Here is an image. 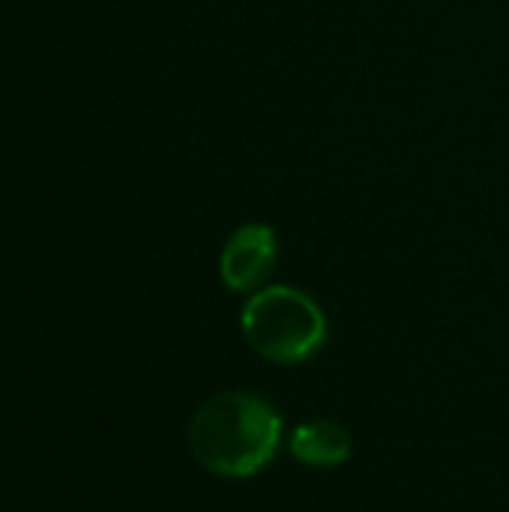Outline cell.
I'll use <instances>...</instances> for the list:
<instances>
[{
	"label": "cell",
	"instance_id": "cell-1",
	"mask_svg": "<svg viewBox=\"0 0 509 512\" xmlns=\"http://www.w3.org/2000/svg\"><path fill=\"white\" fill-rule=\"evenodd\" d=\"M279 411L243 390L210 396L189 420V453L216 477L246 480L261 474L282 447Z\"/></svg>",
	"mask_w": 509,
	"mask_h": 512
},
{
	"label": "cell",
	"instance_id": "cell-2",
	"mask_svg": "<svg viewBox=\"0 0 509 512\" xmlns=\"http://www.w3.org/2000/svg\"><path fill=\"white\" fill-rule=\"evenodd\" d=\"M240 330L258 357L279 366L306 363L330 336L324 309L291 285H264L255 291L240 312Z\"/></svg>",
	"mask_w": 509,
	"mask_h": 512
},
{
	"label": "cell",
	"instance_id": "cell-3",
	"mask_svg": "<svg viewBox=\"0 0 509 512\" xmlns=\"http://www.w3.org/2000/svg\"><path fill=\"white\" fill-rule=\"evenodd\" d=\"M279 264V237L267 222L240 225L219 252V276L234 294H255Z\"/></svg>",
	"mask_w": 509,
	"mask_h": 512
},
{
	"label": "cell",
	"instance_id": "cell-4",
	"mask_svg": "<svg viewBox=\"0 0 509 512\" xmlns=\"http://www.w3.org/2000/svg\"><path fill=\"white\" fill-rule=\"evenodd\" d=\"M288 450L300 465L309 468H339L351 459L354 441L351 435L330 420H306L300 423L291 438H288Z\"/></svg>",
	"mask_w": 509,
	"mask_h": 512
}]
</instances>
